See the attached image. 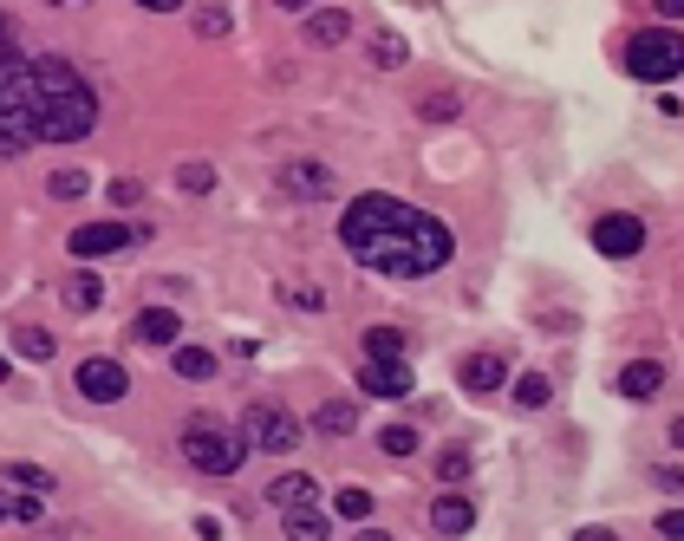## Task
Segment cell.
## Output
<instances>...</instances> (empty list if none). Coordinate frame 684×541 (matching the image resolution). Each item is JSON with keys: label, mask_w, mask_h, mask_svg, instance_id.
<instances>
[{"label": "cell", "mask_w": 684, "mask_h": 541, "mask_svg": "<svg viewBox=\"0 0 684 541\" xmlns=\"http://www.w3.org/2000/svg\"><path fill=\"white\" fill-rule=\"evenodd\" d=\"M359 392L365 398H411V365H404V359H365V365H359Z\"/></svg>", "instance_id": "30bf717a"}, {"label": "cell", "mask_w": 684, "mask_h": 541, "mask_svg": "<svg viewBox=\"0 0 684 541\" xmlns=\"http://www.w3.org/2000/svg\"><path fill=\"white\" fill-rule=\"evenodd\" d=\"M0 522H13V490H0Z\"/></svg>", "instance_id": "b9f144b4"}, {"label": "cell", "mask_w": 684, "mask_h": 541, "mask_svg": "<svg viewBox=\"0 0 684 541\" xmlns=\"http://www.w3.org/2000/svg\"><path fill=\"white\" fill-rule=\"evenodd\" d=\"M124 392H131V372H124L118 359H86V365H79V398H92V404H118Z\"/></svg>", "instance_id": "9c48e42d"}, {"label": "cell", "mask_w": 684, "mask_h": 541, "mask_svg": "<svg viewBox=\"0 0 684 541\" xmlns=\"http://www.w3.org/2000/svg\"><path fill=\"white\" fill-rule=\"evenodd\" d=\"M672 443H678V450H684V418H672Z\"/></svg>", "instance_id": "7bdbcfd3"}, {"label": "cell", "mask_w": 684, "mask_h": 541, "mask_svg": "<svg viewBox=\"0 0 684 541\" xmlns=\"http://www.w3.org/2000/svg\"><path fill=\"white\" fill-rule=\"evenodd\" d=\"M340 242L365 274H385V281H431L456 254L450 222H437L431 209H411V202L385 197V190L345 202Z\"/></svg>", "instance_id": "6da1fadb"}, {"label": "cell", "mask_w": 684, "mask_h": 541, "mask_svg": "<svg viewBox=\"0 0 684 541\" xmlns=\"http://www.w3.org/2000/svg\"><path fill=\"white\" fill-rule=\"evenodd\" d=\"M13 352H20V359H33V365H47L52 352H59V340H52L47 327H13Z\"/></svg>", "instance_id": "ffe728a7"}, {"label": "cell", "mask_w": 684, "mask_h": 541, "mask_svg": "<svg viewBox=\"0 0 684 541\" xmlns=\"http://www.w3.org/2000/svg\"><path fill=\"white\" fill-rule=\"evenodd\" d=\"M170 365H177V379H190V385H202V379H215V365H222V359H215V352H209V345H170Z\"/></svg>", "instance_id": "ac0fdd59"}, {"label": "cell", "mask_w": 684, "mask_h": 541, "mask_svg": "<svg viewBox=\"0 0 684 541\" xmlns=\"http://www.w3.org/2000/svg\"><path fill=\"white\" fill-rule=\"evenodd\" d=\"M658 7V20H684V0H652Z\"/></svg>", "instance_id": "f35d334b"}, {"label": "cell", "mask_w": 684, "mask_h": 541, "mask_svg": "<svg viewBox=\"0 0 684 541\" xmlns=\"http://www.w3.org/2000/svg\"><path fill=\"white\" fill-rule=\"evenodd\" d=\"M7 372H13V365H7V352H0V385H7Z\"/></svg>", "instance_id": "bcb514c9"}, {"label": "cell", "mask_w": 684, "mask_h": 541, "mask_svg": "<svg viewBox=\"0 0 684 541\" xmlns=\"http://www.w3.org/2000/svg\"><path fill=\"white\" fill-rule=\"evenodd\" d=\"M456 111H463V99H456V92H431V99L418 104V118H424V124H450Z\"/></svg>", "instance_id": "f1b7e54d"}, {"label": "cell", "mask_w": 684, "mask_h": 541, "mask_svg": "<svg viewBox=\"0 0 684 541\" xmlns=\"http://www.w3.org/2000/svg\"><path fill=\"white\" fill-rule=\"evenodd\" d=\"M13 522H47V495L20 490V495H13Z\"/></svg>", "instance_id": "d6a6232c"}, {"label": "cell", "mask_w": 684, "mask_h": 541, "mask_svg": "<svg viewBox=\"0 0 684 541\" xmlns=\"http://www.w3.org/2000/svg\"><path fill=\"white\" fill-rule=\"evenodd\" d=\"M183 457H190V470H202V477H235L248 463V443H242V431H229L215 418H190L183 424Z\"/></svg>", "instance_id": "3957f363"}, {"label": "cell", "mask_w": 684, "mask_h": 541, "mask_svg": "<svg viewBox=\"0 0 684 541\" xmlns=\"http://www.w3.org/2000/svg\"><path fill=\"white\" fill-rule=\"evenodd\" d=\"M268 502H274V509H300V502H326V495H320L313 477L288 470V477H274V483H268Z\"/></svg>", "instance_id": "d6986e66"}, {"label": "cell", "mask_w": 684, "mask_h": 541, "mask_svg": "<svg viewBox=\"0 0 684 541\" xmlns=\"http://www.w3.org/2000/svg\"><path fill=\"white\" fill-rule=\"evenodd\" d=\"M574 541H620V535H613V529H600V522H593V529H581V535H574Z\"/></svg>", "instance_id": "60d3db41"}, {"label": "cell", "mask_w": 684, "mask_h": 541, "mask_svg": "<svg viewBox=\"0 0 684 541\" xmlns=\"http://www.w3.org/2000/svg\"><path fill=\"white\" fill-rule=\"evenodd\" d=\"M111 202H118V209H138V202H144V183H138V177H118V183H111Z\"/></svg>", "instance_id": "836d02e7"}, {"label": "cell", "mask_w": 684, "mask_h": 541, "mask_svg": "<svg viewBox=\"0 0 684 541\" xmlns=\"http://www.w3.org/2000/svg\"><path fill=\"white\" fill-rule=\"evenodd\" d=\"M274 183H281V197H293V202H326V197H333V170H326V163H313V157L281 163V170H274Z\"/></svg>", "instance_id": "52a82bcc"}, {"label": "cell", "mask_w": 684, "mask_h": 541, "mask_svg": "<svg viewBox=\"0 0 684 541\" xmlns=\"http://www.w3.org/2000/svg\"><path fill=\"white\" fill-rule=\"evenodd\" d=\"M242 443L248 450H268V457H288V450H300V418H293L288 404H248Z\"/></svg>", "instance_id": "5b68a950"}, {"label": "cell", "mask_w": 684, "mask_h": 541, "mask_svg": "<svg viewBox=\"0 0 684 541\" xmlns=\"http://www.w3.org/2000/svg\"><path fill=\"white\" fill-rule=\"evenodd\" d=\"M281 529L288 541H333V515L326 502H300V509H281Z\"/></svg>", "instance_id": "7c38bea8"}, {"label": "cell", "mask_w": 684, "mask_h": 541, "mask_svg": "<svg viewBox=\"0 0 684 541\" xmlns=\"http://www.w3.org/2000/svg\"><path fill=\"white\" fill-rule=\"evenodd\" d=\"M13 59H20V47H13V20H7V13H0V72H7V66H13Z\"/></svg>", "instance_id": "e575fe53"}, {"label": "cell", "mask_w": 684, "mask_h": 541, "mask_svg": "<svg viewBox=\"0 0 684 541\" xmlns=\"http://www.w3.org/2000/svg\"><path fill=\"white\" fill-rule=\"evenodd\" d=\"M138 7H144V13H177L183 0H138Z\"/></svg>", "instance_id": "ab89813d"}, {"label": "cell", "mask_w": 684, "mask_h": 541, "mask_svg": "<svg viewBox=\"0 0 684 541\" xmlns=\"http://www.w3.org/2000/svg\"><path fill=\"white\" fill-rule=\"evenodd\" d=\"M33 104H40V144H79L98 124V92L79 79V66H66L59 52L33 59Z\"/></svg>", "instance_id": "7a4b0ae2"}, {"label": "cell", "mask_w": 684, "mask_h": 541, "mask_svg": "<svg viewBox=\"0 0 684 541\" xmlns=\"http://www.w3.org/2000/svg\"><path fill=\"white\" fill-rule=\"evenodd\" d=\"M131 333H138L144 345H177L183 340V320H177V307H144Z\"/></svg>", "instance_id": "5bb4252c"}, {"label": "cell", "mask_w": 684, "mask_h": 541, "mask_svg": "<svg viewBox=\"0 0 684 541\" xmlns=\"http://www.w3.org/2000/svg\"><path fill=\"white\" fill-rule=\"evenodd\" d=\"M593 248H600L606 261H633L638 248H645V222H638V216H600V222H593Z\"/></svg>", "instance_id": "ba28073f"}, {"label": "cell", "mask_w": 684, "mask_h": 541, "mask_svg": "<svg viewBox=\"0 0 684 541\" xmlns=\"http://www.w3.org/2000/svg\"><path fill=\"white\" fill-rule=\"evenodd\" d=\"M658 385H665V365H658V359H633V365L620 372V398H633V404H645Z\"/></svg>", "instance_id": "2e32d148"}, {"label": "cell", "mask_w": 684, "mask_h": 541, "mask_svg": "<svg viewBox=\"0 0 684 541\" xmlns=\"http://www.w3.org/2000/svg\"><path fill=\"white\" fill-rule=\"evenodd\" d=\"M515 404H522V411L554 404V379H547V372H522V379H515Z\"/></svg>", "instance_id": "44dd1931"}, {"label": "cell", "mask_w": 684, "mask_h": 541, "mask_svg": "<svg viewBox=\"0 0 684 541\" xmlns=\"http://www.w3.org/2000/svg\"><path fill=\"white\" fill-rule=\"evenodd\" d=\"M177 190H183V197H209V190H215V170H209V163H183V170H177Z\"/></svg>", "instance_id": "4dcf8cb0"}, {"label": "cell", "mask_w": 684, "mask_h": 541, "mask_svg": "<svg viewBox=\"0 0 684 541\" xmlns=\"http://www.w3.org/2000/svg\"><path fill=\"white\" fill-rule=\"evenodd\" d=\"M404 59H411V47H404L398 33H379V40H372V66H379V72H398Z\"/></svg>", "instance_id": "4316f807"}, {"label": "cell", "mask_w": 684, "mask_h": 541, "mask_svg": "<svg viewBox=\"0 0 684 541\" xmlns=\"http://www.w3.org/2000/svg\"><path fill=\"white\" fill-rule=\"evenodd\" d=\"M379 450H385V457H418V431H411V424H385V431H379Z\"/></svg>", "instance_id": "f546056e"}, {"label": "cell", "mask_w": 684, "mask_h": 541, "mask_svg": "<svg viewBox=\"0 0 684 541\" xmlns=\"http://www.w3.org/2000/svg\"><path fill=\"white\" fill-rule=\"evenodd\" d=\"M313 431H320V438H352V431H359V404H352V398H326V404L313 411Z\"/></svg>", "instance_id": "e0dca14e"}, {"label": "cell", "mask_w": 684, "mask_h": 541, "mask_svg": "<svg viewBox=\"0 0 684 541\" xmlns=\"http://www.w3.org/2000/svg\"><path fill=\"white\" fill-rule=\"evenodd\" d=\"M345 33H352V13L345 7H313L306 13V47H340Z\"/></svg>", "instance_id": "9a60e30c"}, {"label": "cell", "mask_w": 684, "mask_h": 541, "mask_svg": "<svg viewBox=\"0 0 684 541\" xmlns=\"http://www.w3.org/2000/svg\"><path fill=\"white\" fill-rule=\"evenodd\" d=\"M456 379H463V392H495V385H502V379H509V365H502V359H495V352H470V359H463V365H456Z\"/></svg>", "instance_id": "4fadbf2b"}, {"label": "cell", "mask_w": 684, "mask_h": 541, "mask_svg": "<svg viewBox=\"0 0 684 541\" xmlns=\"http://www.w3.org/2000/svg\"><path fill=\"white\" fill-rule=\"evenodd\" d=\"M431 529H437V535H470V529H476V502H470V495L463 490H443L437 502H431Z\"/></svg>", "instance_id": "8fae6325"}, {"label": "cell", "mask_w": 684, "mask_h": 541, "mask_svg": "<svg viewBox=\"0 0 684 541\" xmlns=\"http://www.w3.org/2000/svg\"><path fill=\"white\" fill-rule=\"evenodd\" d=\"M7 490H33V495H52L59 483H52V470H40V463H7Z\"/></svg>", "instance_id": "7402d4cb"}, {"label": "cell", "mask_w": 684, "mask_h": 541, "mask_svg": "<svg viewBox=\"0 0 684 541\" xmlns=\"http://www.w3.org/2000/svg\"><path fill=\"white\" fill-rule=\"evenodd\" d=\"M86 190H92V177H86V170H52V177H47V197L52 202H79Z\"/></svg>", "instance_id": "cb8c5ba5"}, {"label": "cell", "mask_w": 684, "mask_h": 541, "mask_svg": "<svg viewBox=\"0 0 684 541\" xmlns=\"http://www.w3.org/2000/svg\"><path fill=\"white\" fill-rule=\"evenodd\" d=\"M365 359H404V333L398 327H372L365 333Z\"/></svg>", "instance_id": "484cf974"}, {"label": "cell", "mask_w": 684, "mask_h": 541, "mask_svg": "<svg viewBox=\"0 0 684 541\" xmlns=\"http://www.w3.org/2000/svg\"><path fill=\"white\" fill-rule=\"evenodd\" d=\"M652 483H658V490H684V470H678V463H658V470H652Z\"/></svg>", "instance_id": "8d00e7d4"}, {"label": "cell", "mask_w": 684, "mask_h": 541, "mask_svg": "<svg viewBox=\"0 0 684 541\" xmlns=\"http://www.w3.org/2000/svg\"><path fill=\"white\" fill-rule=\"evenodd\" d=\"M195 33L202 40H222L229 33V7H195Z\"/></svg>", "instance_id": "1f68e13d"}, {"label": "cell", "mask_w": 684, "mask_h": 541, "mask_svg": "<svg viewBox=\"0 0 684 541\" xmlns=\"http://www.w3.org/2000/svg\"><path fill=\"white\" fill-rule=\"evenodd\" d=\"M333 509H340L345 522H372V490H359V483H352V490L333 495Z\"/></svg>", "instance_id": "83f0119b"}, {"label": "cell", "mask_w": 684, "mask_h": 541, "mask_svg": "<svg viewBox=\"0 0 684 541\" xmlns=\"http://www.w3.org/2000/svg\"><path fill=\"white\" fill-rule=\"evenodd\" d=\"M98 300H104V281H98V274H72V281H66V307H72V313H92Z\"/></svg>", "instance_id": "603a6c76"}, {"label": "cell", "mask_w": 684, "mask_h": 541, "mask_svg": "<svg viewBox=\"0 0 684 541\" xmlns=\"http://www.w3.org/2000/svg\"><path fill=\"white\" fill-rule=\"evenodd\" d=\"M626 66H633V79H645V86L678 79L684 72V33H672V27H645V33H633Z\"/></svg>", "instance_id": "277c9868"}, {"label": "cell", "mask_w": 684, "mask_h": 541, "mask_svg": "<svg viewBox=\"0 0 684 541\" xmlns=\"http://www.w3.org/2000/svg\"><path fill=\"white\" fill-rule=\"evenodd\" d=\"M293 307H300V313H320L326 294H320V288H293Z\"/></svg>", "instance_id": "74e56055"}, {"label": "cell", "mask_w": 684, "mask_h": 541, "mask_svg": "<svg viewBox=\"0 0 684 541\" xmlns=\"http://www.w3.org/2000/svg\"><path fill=\"white\" fill-rule=\"evenodd\" d=\"M359 541H391V535H385V529H365V535H359Z\"/></svg>", "instance_id": "f6af8a7d"}, {"label": "cell", "mask_w": 684, "mask_h": 541, "mask_svg": "<svg viewBox=\"0 0 684 541\" xmlns=\"http://www.w3.org/2000/svg\"><path fill=\"white\" fill-rule=\"evenodd\" d=\"M131 242H144V229H124V222H86L72 229V261H104V254H124Z\"/></svg>", "instance_id": "8992f818"}, {"label": "cell", "mask_w": 684, "mask_h": 541, "mask_svg": "<svg viewBox=\"0 0 684 541\" xmlns=\"http://www.w3.org/2000/svg\"><path fill=\"white\" fill-rule=\"evenodd\" d=\"M470 470H476V457H470L463 443H450V450L437 457V477L450 483V490H456V483H470Z\"/></svg>", "instance_id": "d4e9b609"}, {"label": "cell", "mask_w": 684, "mask_h": 541, "mask_svg": "<svg viewBox=\"0 0 684 541\" xmlns=\"http://www.w3.org/2000/svg\"><path fill=\"white\" fill-rule=\"evenodd\" d=\"M658 535H665V541H684V509H665V515H658Z\"/></svg>", "instance_id": "d590c367"}, {"label": "cell", "mask_w": 684, "mask_h": 541, "mask_svg": "<svg viewBox=\"0 0 684 541\" xmlns=\"http://www.w3.org/2000/svg\"><path fill=\"white\" fill-rule=\"evenodd\" d=\"M274 7H293V13H300V7H320V0H274Z\"/></svg>", "instance_id": "ee69618b"}]
</instances>
